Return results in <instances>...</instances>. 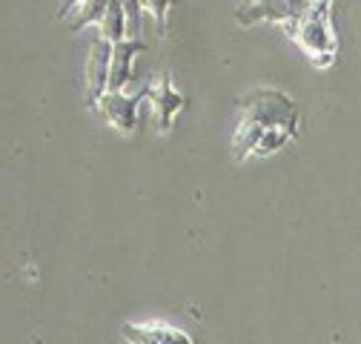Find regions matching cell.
<instances>
[{
    "label": "cell",
    "mask_w": 361,
    "mask_h": 344,
    "mask_svg": "<svg viewBox=\"0 0 361 344\" xmlns=\"http://www.w3.org/2000/svg\"><path fill=\"white\" fill-rule=\"evenodd\" d=\"M241 109V126L235 135V158L244 161L255 155L261 138L269 129H287L298 135V109L290 95L279 90H252L238 101Z\"/></svg>",
    "instance_id": "cell-1"
},
{
    "label": "cell",
    "mask_w": 361,
    "mask_h": 344,
    "mask_svg": "<svg viewBox=\"0 0 361 344\" xmlns=\"http://www.w3.org/2000/svg\"><path fill=\"white\" fill-rule=\"evenodd\" d=\"M287 35L298 43L307 52V58L324 69L336 61V35H333V4L327 0H315L307 4V9L301 12L298 20H293L290 26H284Z\"/></svg>",
    "instance_id": "cell-2"
},
{
    "label": "cell",
    "mask_w": 361,
    "mask_h": 344,
    "mask_svg": "<svg viewBox=\"0 0 361 344\" xmlns=\"http://www.w3.org/2000/svg\"><path fill=\"white\" fill-rule=\"evenodd\" d=\"M112 52H115V43H109L106 37H95L92 40L89 63H86V101H89V106H98V101L109 92Z\"/></svg>",
    "instance_id": "cell-3"
},
{
    "label": "cell",
    "mask_w": 361,
    "mask_h": 344,
    "mask_svg": "<svg viewBox=\"0 0 361 344\" xmlns=\"http://www.w3.org/2000/svg\"><path fill=\"white\" fill-rule=\"evenodd\" d=\"M307 9V4H284V0H252V4H241L235 9V20L241 26H252L255 20H276L290 26L293 20L301 18V12Z\"/></svg>",
    "instance_id": "cell-4"
},
{
    "label": "cell",
    "mask_w": 361,
    "mask_h": 344,
    "mask_svg": "<svg viewBox=\"0 0 361 344\" xmlns=\"http://www.w3.org/2000/svg\"><path fill=\"white\" fill-rule=\"evenodd\" d=\"M147 98V90H141L138 95H123V92H106L98 101V112L104 115V121H109L118 133H132L135 123H138V104Z\"/></svg>",
    "instance_id": "cell-5"
},
{
    "label": "cell",
    "mask_w": 361,
    "mask_h": 344,
    "mask_svg": "<svg viewBox=\"0 0 361 344\" xmlns=\"http://www.w3.org/2000/svg\"><path fill=\"white\" fill-rule=\"evenodd\" d=\"M147 98L152 101V109L158 118V133H169L175 115L187 106V98L175 92V86L166 78H158L152 86H147Z\"/></svg>",
    "instance_id": "cell-6"
},
{
    "label": "cell",
    "mask_w": 361,
    "mask_h": 344,
    "mask_svg": "<svg viewBox=\"0 0 361 344\" xmlns=\"http://www.w3.org/2000/svg\"><path fill=\"white\" fill-rule=\"evenodd\" d=\"M147 49L144 40H123L115 43V52H112V78H109V92H123V86L132 78V61L138 52Z\"/></svg>",
    "instance_id": "cell-7"
},
{
    "label": "cell",
    "mask_w": 361,
    "mask_h": 344,
    "mask_svg": "<svg viewBox=\"0 0 361 344\" xmlns=\"http://www.w3.org/2000/svg\"><path fill=\"white\" fill-rule=\"evenodd\" d=\"M121 333H123L126 341L144 338V341H155V344H192V338L184 330L161 324V321H152V324H123Z\"/></svg>",
    "instance_id": "cell-8"
},
{
    "label": "cell",
    "mask_w": 361,
    "mask_h": 344,
    "mask_svg": "<svg viewBox=\"0 0 361 344\" xmlns=\"http://www.w3.org/2000/svg\"><path fill=\"white\" fill-rule=\"evenodd\" d=\"M72 18H66V26L75 32L86 23H104L106 12H109V0H80V4H72Z\"/></svg>",
    "instance_id": "cell-9"
},
{
    "label": "cell",
    "mask_w": 361,
    "mask_h": 344,
    "mask_svg": "<svg viewBox=\"0 0 361 344\" xmlns=\"http://www.w3.org/2000/svg\"><path fill=\"white\" fill-rule=\"evenodd\" d=\"M126 4H121V0H109V12H106V18H104V23H101V37H106L109 43H123L126 40V29H123V23H126Z\"/></svg>",
    "instance_id": "cell-10"
},
{
    "label": "cell",
    "mask_w": 361,
    "mask_h": 344,
    "mask_svg": "<svg viewBox=\"0 0 361 344\" xmlns=\"http://www.w3.org/2000/svg\"><path fill=\"white\" fill-rule=\"evenodd\" d=\"M144 9H152V18L158 20V35H164V12L169 9V4H166V0H161V4H144Z\"/></svg>",
    "instance_id": "cell-11"
},
{
    "label": "cell",
    "mask_w": 361,
    "mask_h": 344,
    "mask_svg": "<svg viewBox=\"0 0 361 344\" xmlns=\"http://www.w3.org/2000/svg\"><path fill=\"white\" fill-rule=\"evenodd\" d=\"M129 344H155V341H144V338H132Z\"/></svg>",
    "instance_id": "cell-12"
}]
</instances>
